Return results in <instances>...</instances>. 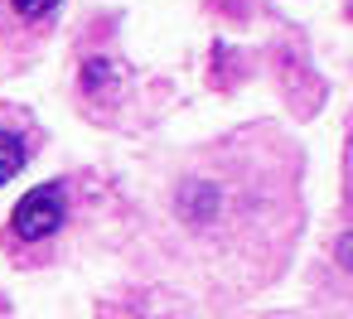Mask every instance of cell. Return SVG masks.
<instances>
[{"label": "cell", "instance_id": "3", "mask_svg": "<svg viewBox=\"0 0 353 319\" xmlns=\"http://www.w3.org/2000/svg\"><path fill=\"white\" fill-rule=\"evenodd\" d=\"M107 83H112V63L107 59H92L83 68V88H107Z\"/></svg>", "mask_w": 353, "mask_h": 319}, {"label": "cell", "instance_id": "1", "mask_svg": "<svg viewBox=\"0 0 353 319\" xmlns=\"http://www.w3.org/2000/svg\"><path fill=\"white\" fill-rule=\"evenodd\" d=\"M63 189L59 184H44V189H30L20 203H15V213H10V227H15V237L20 242H39V237H49V232H59L63 227Z\"/></svg>", "mask_w": 353, "mask_h": 319}, {"label": "cell", "instance_id": "4", "mask_svg": "<svg viewBox=\"0 0 353 319\" xmlns=\"http://www.w3.org/2000/svg\"><path fill=\"white\" fill-rule=\"evenodd\" d=\"M59 6V0H15V10L25 15V20H39V15H49Z\"/></svg>", "mask_w": 353, "mask_h": 319}, {"label": "cell", "instance_id": "2", "mask_svg": "<svg viewBox=\"0 0 353 319\" xmlns=\"http://www.w3.org/2000/svg\"><path fill=\"white\" fill-rule=\"evenodd\" d=\"M20 165H25V145H20L15 136L0 131V184H6L10 174H20Z\"/></svg>", "mask_w": 353, "mask_h": 319}]
</instances>
